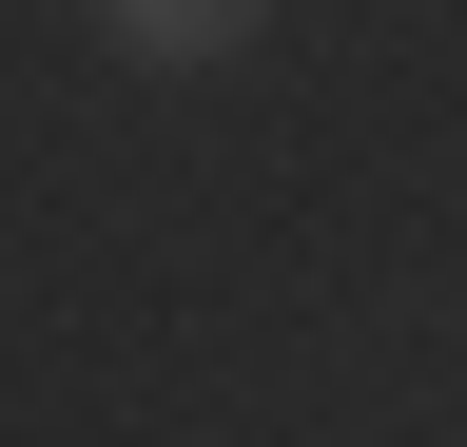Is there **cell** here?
I'll return each mask as SVG.
<instances>
[{
    "label": "cell",
    "mask_w": 467,
    "mask_h": 447,
    "mask_svg": "<svg viewBox=\"0 0 467 447\" xmlns=\"http://www.w3.org/2000/svg\"><path fill=\"white\" fill-rule=\"evenodd\" d=\"M273 39V0H98V59H137V78H234Z\"/></svg>",
    "instance_id": "obj_1"
}]
</instances>
